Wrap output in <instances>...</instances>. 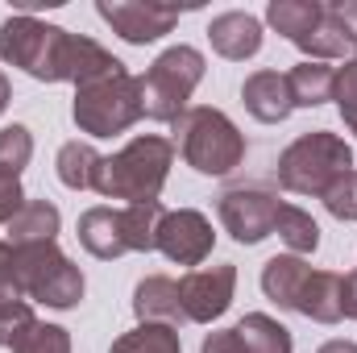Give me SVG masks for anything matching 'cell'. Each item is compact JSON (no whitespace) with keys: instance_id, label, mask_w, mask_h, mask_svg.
Instances as JSON below:
<instances>
[{"instance_id":"1","label":"cell","mask_w":357,"mask_h":353,"mask_svg":"<svg viewBox=\"0 0 357 353\" xmlns=\"http://www.w3.org/2000/svg\"><path fill=\"white\" fill-rule=\"evenodd\" d=\"M0 59L38 84H84L88 75L104 71L116 54H108L84 33L17 13L0 25Z\"/></svg>"},{"instance_id":"2","label":"cell","mask_w":357,"mask_h":353,"mask_svg":"<svg viewBox=\"0 0 357 353\" xmlns=\"http://www.w3.org/2000/svg\"><path fill=\"white\" fill-rule=\"evenodd\" d=\"M175 167V142L162 133H142L125 150L100 158L91 191L104 200H125V204H154L167 187V175Z\"/></svg>"},{"instance_id":"3","label":"cell","mask_w":357,"mask_h":353,"mask_svg":"<svg viewBox=\"0 0 357 353\" xmlns=\"http://www.w3.org/2000/svg\"><path fill=\"white\" fill-rule=\"evenodd\" d=\"M71 121L88 137H121V133H129L142 121L137 75H129V67L121 59H112L104 71L88 75L84 84H75Z\"/></svg>"},{"instance_id":"4","label":"cell","mask_w":357,"mask_h":353,"mask_svg":"<svg viewBox=\"0 0 357 353\" xmlns=\"http://www.w3.org/2000/svg\"><path fill=\"white\" fill-rule=\"evenodd\" d=\"M175 150L178 158L208 179L233 175L245 163V133L212 104H195L175 121Z\"/></svg>"},{"instance_id":"5","label":"cell","mask_w":357,"mask_h":353,"mask_svg":"<svg viewBox=\"0 0 357 353\" xmlns=\"http://www.w3.org/2000/svg\"><path fill=\"white\" fill-rule=\"evenodd\" d=\"M204 71H208V59H204L195 46L178 42L171 50H162V54L150 63V71L137 75V104H142V117H146V121H158V125H175L178 117L191 108L187 100H191V91L199 88Z\"/></svg>"},{"instance_id":"6","label":"cell","mask_w":357,"mask_h":353,"mask_svg":"<svg viewBox=\"0 0 357 353\" xmlns=\"http://www.w3.org/2000/svg\"><path fill=\"white\" fill-rule=\"evenodd\" d=\"M354 171V150L341 133L316 129L299 133L282 154H278V187L291 195H324L333 179Z\"/></svg>"},{"instance_id":"7","label":"cell","mask_w":357,"mask_h":353,"mask_svg":"<svg viewBox=\"0 0 357 353\" xmlns=\"http://www.w3.org/2000/svg\"><path fill=\"white\" fill-rule=\"evenodd\" d=\"M17 278H21V291L29 303H46V308H75L84 299V270L71 262L59 241H46V246H25L17 250Z\"/></svg>"},{"instance_id":"8","label":"cell","mask_w":357,"mask_h":353,"mask_svg":"<svg viewBox=\"0 0 357 353\" xmlns=\"http://www.w3.org/2000/svg\"><path fill=\"white\" fill-rule=\"evenodd\" d=\"M237 295V266L216 262V266H195L178 278V303L187 324H212L233 308Z\"/></svg>"},{"instance_id":"9","label":"cell","mask_w":357,"mask_h":353,"mask_svg":"<svg viewBox=\"0 0 357 353\" xmlns=\"http://www.w3.org/2000/svg\"><path fill=\"white\" fill-rule=\"evenodd\" d=\"M96 13L129 46H150V42L167 38L183 17L178 4H162V0H100Z\"/></svg>"},{"instance_id":"10","label":"cell","mask_w":357,"mask_h":353,"mask_svg":"<svg viewBox=\"0 0 357 353\" xmlns=\"http://www.w3.org/2000/svg\"><path fill=\"white\" fill-rule=\"evenodd\" d=\"M278 195H270L266 187H233L220 195L216 204V216L225 225V233L237 241V246H258L274 233V220H278Z\"/></svg>"},{"instance_id":"11","label":"cell","mask_w":357,"mask_h":353,"mask_svg":"<svg viewBox=\"0 0 357 353\" xmlns=\"http://www.w3.org/2000/svg\"><path fill=\"white\" fill-rule=\"evenodd\" d=\"M216 246L212 220L195 208H167L158 225V254L175 266H204Z\"/></svg>"},{"instance_id":"12","label":"cell","mask_w":357,"mask_h":353,"mask_svg":"<svg viewBox=\"0 0 357 353\" xmlns=\"http://www.w3.org/2000/svg\"><path fill=\"white\" fill-rule=\"evenodd\" d=\"M208 42H212V50L220 59L245 63V59H254L262 50V21L254 13H245V8H229V13L208 21Z\"/></svg>"},{"instance_id":"13","label":"cell","mask_w":357,"mask_h":353,"mask_svg":"<svg viewBox=\"0 0 357 353\" xmlns=\"http://www.w3.org/2000/svg\"><path fill=\"white\" fill-rule=\"evenodd\" d=\"M241 104H245L250 117L262 121V125H282V121L295 112L287 75H282V71H270V67L245 75V84H241Z\"/></svg>"},{"instance_id":"14","label":"cell","mask_w":357,"mask_h":353,"mask_svg":"<svg viewBox=\"0 0 357 353\" xmlns=\"http://www.w3.org/2000/svg\"><path fill=\"white\" fill-rule=\"evenodd\" d=\"M75 233H79V246L88 250L91 258H100V262H112V258L129 254L121 208H108V204H96V208H88V212L79 216Z\"/></svg>"},{"instance_id":"15","label":"cell","mask_w":357,"mask_h":353,"mask_svg":"<svg viewBox=\"0 0 357 353\" xmlns=\"http://www.w3.org/2000/svg\"><path fill=\"white\" fill-rule=\"evenodd\" d=\"M133 312H137V324H167V329H183L187 324L183 303H178V283L167 278V274H150V278L137 283Z\"/></svg>"},{"instance_id":"16","label":"cell","mask_w":357,"mask_h":353,"mask_svg":"<svg viewBox=\"0 0 357 353\" xmlns=\"http://www.w3.org/2000/svg\"><path fill=\"white\" fill-rule=\"evenodd\" d=\"M8 229V246L13 250H25V246H46V241H59V229H63V212L50 204V200H25L21 212L4 225Z\"/></svg>"},{"instance_id":"17","label":"cell","mask_w":357,"mask_h":353,"mask_svg":"<svg viewBox=\"0 0 357 353\" xmlns=\"http://www.w3.org/2000/svg\"><path fill=\"white\" fill-rule=\"evenodd\" d=\"M341 291H345V274H337V270H312L307 283H303V291H299L295 312L307 316V320H316V324H337V320H345Z\"/></svg>"},{"instance_id":"18","label":"cell","mask_w":357,"mask_h":353,"mask_svg":"<svg viewBox=\"0 0 357 353\" xmlns=\"http://www.w3.org/2000/svg\"><path fill=\"white\" fill-rule=\"evenodd\" d=\"M307 274H312L307 258H299V254H274V258L262 266V291H266L270 303H278V308L295 312V303H299V291H303Z\"/></svg>"},{"instance_id":"19","label":"cell","mask_w":357,"mask_h":353,"mask_svg":"<svg viewBox=\"0 0 357 353\" xmlns=\"http://www.w3.org/2000/svg\"><path fill=\"white\" fill-rule=\"evenodd\" d=\"M333 80H337V67H328V63H312V59L295 63L287 71L291 104L295 108H320V104H328L333 100Z\"/></svg>"},{"instance_id":"20","label":"cell","mask_w":357,"mask_h":353,"mask_svg":"<svg viewBox=\"0 0 357 353\" xmlns=\"http://www.w3.org/2000/svg\"><path fill=\"white\" fill-rule=\"evenodd\" d=\"M299 50H303V59H312V63H337V59H349L354 54V33L324 8V17H320V25L307 33V38H299L295 42Z\"/></svg>"},{"instance_id":"21","label":"cell","mask_w":357,"mask_h":353,"mask_svg":"<svg viewBox=\"0 0 357 353\" xmlns=\"http://www.w3.org/2000/svg\"><path fill=\"white\" fill-rule=\"evenodd\" d=\"M324 17V4L320 0H270L266 4V25L274 33H282L287 42H299L307 38Z\"/></svg>"},{"instance_id":"22","label":"cell","mask_w":357,"mask_h":353,"mask_svg":"<svg viewBox=\"0 0 357 353\" xmlns=\"http://www.w3.org/2000/svg\"><path fill=\"white\" fill-rule=\"evenodd\" d=\"M233 329H237V337H241L245 353H295L291 329L278 324V320L266 316V312H250V316H241Z\"/></svg>"},{"instance_id":"23","label":"cell","mask_w":357,"mask_h":353,"mask_svg":"<svg viewBox=\"0 0 357 353\" xmlns=\"http://www.w3.org/2000/svg\"><path fill=\"white\" fill-rule=\"evenodd\" d=\"M162 216H167L162 200H154V204H125V208H121L129 254H150V250H158V225H162Z\"/></svg>"},{"instance_id":"24","label":"cell","mask_w":357,"mask_h":353,"mask_svg":"<svg viewBox=\"0 0 357 353\" xmlns=\"http://www.w3.org/2000/svg\"><path fill=\"white\" fill-rule=\"evenodd\" d=\"M100 158H104V154H96V146H91V142H79V137H75V142H67V146L59 150V158H54L59 183H63V187H71V191H91Z\"/></svg>"},{"instance_id":"25","label":"cell","mask_w":357,"mask_h":353,"mask_svg":"<svg viewBox=\"0 0 357 353\" xmlns=\"http://www.w3.org/2000/svg\"><path fill=\"white\" fill-rule=\"evenodd\" d=\"M274 233L282 237V246L299 258L316 254L320 250V225L312 220V212L295 208V204H278V220H274Z\"/></svg>"},{"instance_id":"26","label":"cell","mask_w":357,"mask_h":353,"mask_svg":"<svg viewBox=\"0 0 357 353\" xmlns=\"http://www.w3.org/2000/svg\"><path fill=\"white\" fill-rule=\"evenodd\" d=\"M108 353H183V341H178V329H167V324H137V329L121 333Z\"/></svg>"},{"instance_id":"27","label":"cell","mask_w":357,"mask_h":353,"mask_svg":"<svg viewBox=\"0 0 357 353\" xmlns=\"http://www.w3.org/2000/svg\"><path fill=\"white\" fill-rule=\"evenodd\" d=\"M29 158H33V133H29V125H4L0 129V171L4 175H17L29 167Z\"/></svg>"},{"instance_id":"28","label":"cell","mask_w":357,"mask_h":353,"mask_svg":"<svg viewBox=\"0 0 357 353\" xmlns=\"http://www.w3.org/2000/svg\"><path fill=\"white\" fill-rule=\"evenodd\" d=\"M13 353H71V333L63 329V324H33L17 345Z\"/></svg>"},{"instance_id":"29","label":"cell","mask_w":357,"mask_h":353,"mask_svg":"<svg viewBox=\"0 0 357 353\" xmlns=\"http://www.w3.org/2000/svg\"><path fill=\"white\" fill-rule=\"evenodd\" d=\"M320 200H324L328 216H337V220L354 225V220H357V171H345L341 179H333V183H328V191H324Z\"/></svg>"},{"instance_id":"30","label":"cell","mask_w":357,"mask_h":353,"mask_svg":"<svg viewBox=\"0 0 357 353\" xmlns=\"http://www.w3.org/2000/svg\"><path fill=\"white\" fill-rule=\"evenodd\" d=\"M33 324H38V316H33V303H29V299L0 303V350H13Z\"/></svg>"},{"instance_id":"31","label":"cell","mask_w":357,"mask_h":353,"mask_svg":"<svg viewBox=\"0 0 357 353\" xmlns=\"http://www.w3.org/2000/svg\"><path fill=\"white\" fill-rule=\"evenodd\" d=\"M333 100H337L341 117H354V112H357V59H345V67H337Z\"/></svg>"},{"instance_id":"32","label":"cell","mask_w":357,"mask_h":353,"mask_svg":"<svg viewBox=\"0 0 357 353\" xmlns=\"http://www.w3.org/2000/svg\"><path fill=\"white\" fill-rule=\"evenodd\" d=\"M17 299H25L21 278H17V250L0 241V303H17Z\"/></svg>"},{"instance_id":"33","label":"cell","mask_w":357,"mask_h":353,"mask_svg":"<svg viewBox=\"0 0 357 353\" xmlns=\"http://www.w3.org/2000/svg\"><path fill=\"white\" fill-rule=\"evenodd\" d=\"M25 204V191H21V179L17 175H4L0 171V225H8Z\"/></svg>"},{"instance_id":"34","label":"cell","mask_w":357,"mask_h":353,"mask_svg":"<svg viewBox=\"0 0 357 353\" xmlns=\"http://www.w3.org/2000/svg\"><path fill=\"white\" fill-rule=\"evenodd\" d=\"M199 353H245V345H241L237 329H216V333H208V337H204Z\"/></svg>"},{"instance_id":"35","label":"cell","mask_w":357,"mask_h":353,"mask_svg":"<svg viewBox=\"0 0 357 353\" xmlns=\"http://www.w3.org/2000/svg\"><path fill=\"white\" fill-rule=\"evenodd\" d=\"M324 8H328V13L349 29V33H354V42H357V0H328Z\"/></svg>"},{"instance_id":"36","label":"cell","mask_w":357,"mask_h":353,"mask_svg":"<svg viewBox=\"0 0 357 353\" xmlns=\"http://www.w3.org/2000/svg\"><path fill=\"white\" fill-rule=\"evenodd\" d=\"M341 312L345 320H357V270L345 274V291H341Z\"/></svg>"},{"instance_id":"37","label":"cell","mask_w":357,"mask_h":353,"mask_svg":"<svg viewBox=\"0 0 357 353\" xmlns=\"http://www.w3.org/2000/svg\"><path fill=\"white\" fill-rule=\"evenodd\" d=\"M316 353H357V341H345V337H337V341H324Z\"/></svg>"},{"instance_id":"38","label":"cell","mask_w":357,"mask_h":353,"mask_svg":"<svg viewBox=\"0 0 357 353\" xmlns=\"http://www.w3.org/2000/svg\"><path fill=\"white\" fill-rule=\"evenodd\" d=\"M8 100H13V84H8V75L0 71V117H4V108H8Z\"/></svg>"},{"instance_id":"39","label":"cell","mask_w":357,"mask_h":353,"mask_svg":"<svg viewBox=\"0 0 357 353\" xmlns=\"http://www.w3.org/2000/svg\"><path fill=\"white\" fill-rule=\"evenodd\" d=\"M345 129H349V133L357 137V112H354V117H345Z\"/></svg>"},{"instance_id":"40","label":"cell","mask_w":357,"mask_h":353,"mask_svg":"<svg viewBox=\"0 0 357 353\" xmlns=\"http://www.w3.org/2000/svg\"><path fill=\"white\" fill-rule=\"evenodd\" d=\"M354 59H357V46H354Z\"/></svg>"}]
</instances>
